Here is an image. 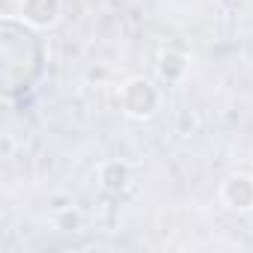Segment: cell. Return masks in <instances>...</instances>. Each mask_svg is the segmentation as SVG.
<instances>
[{
	"label": "cell",
	"mask_w": 253,
	"mask_h": 253,
	"mask_svg": "<svg viewBox=\"0 0 253 253\" xmlns=\"http://www.w3.org/2000/svg\"><path fill=\"white\" fill-rule=\"evenodd\" d=\"M122 104H125V110L134 113V116H149L158 107V92H155V86L149 81L134 78L128 86L122 89Z\"/></svg>",
	"instance_id": "7a4b0ae2"
},
{
	"label": "cell",
	"mask_w": 253,
	"mask_h": 253,
	"mask_svg": "<svg viewBox=\"0 0 253 253\" xmlns=\"http://www.w3.org/2000/svg\"><path fill=\"white\" fill-rule=\"evenodd\" d=\"M223 197L232 209H250L253 206V179L247 176H232L223 188Z\"/></svg>",
	"instance_id": "277c9868"
},
{
	"label": "cell",
	"mask_w": 253,
	"mask_h": 253,
	"mask_svg": "<svg viewBox=\"0 0 253 253\" xmlns=\"http://www.w3.org/2000/svg\"><path fill=\"white\" fill-rule=\"evenodd\" d=\"M21 15L33 27H48L60 15V0H24V3H21Z\"/></svg>",
	"instance_id": "3957f363"
},
{
	"label": "cell",
	"mask_w": 253,
	"mask_h": 253,
	"mask_svg": "<svg viewBox=\"0 0 253 253\" xmlns=\"http://www.w3.org/2000/svg\"><path fill=\"white\" fill-rule=\"evenodd\" d=\"M45 72V42L27 21H0V81L9 98L24 95Z\"/></svg>",
	"instance_id": "6da1fadb"
},
{
	"label": "cell",
	"mask_w": 253,
	"mask_h": 253,
	"mask_svg": "<svg viewBox=\"0 0 253 253\" xmlns=\"http://www.w3.org/2000/svg\"><path fill=\"white\" fill-rule=\"evenodd\" d=\"M185 66H188V63H185L182 54H164V57H161V75L170 78V81H173V78H182V75H185Z\"/></svg>",
	"instance_id": "5b68a950"
},
{
	"label": "cell",
	"mask_w": 253,
	"mask_h": 253,
	"mask_svg": "<svg viewBox=\"0 0 253 253\" xmlns=\"http://www.w3.org/2000/svg\"><path fill=\"white\" fill-rule=\"evenodd\" d=\"M101 176H104V185L116 191V188H122L125 182H128V167L125 164H107Z\"/></svg>",
	"instance_id": "8992f818"
}]
</instances>
